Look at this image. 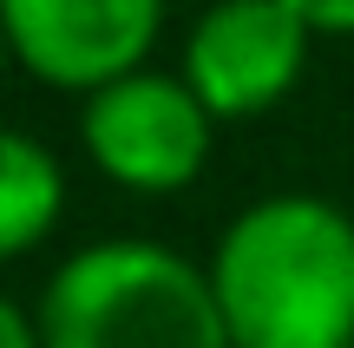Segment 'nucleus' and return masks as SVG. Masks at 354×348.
<instances>
[{
    "instance_id": "obj_1",
    "label": "nucleus",
    "mask_w": 354,
    "mask_h": 348,
    "mask_svg": "<svg viewBox=\"0 0 354 348\" xmlns=\"http://www.w3.org/2000/svg\"><path fill=\"white\" fill-rule=\"evenodd\" d=\"M236 348H354V217L282 191L236 210L210 257Z\"/></svg>"
},
{
    "instance_id": "obj_2",
    "label": "nucleus",
    "mask_w": 354,
    "mask_h": 348,
    "mask_svg": "<svg viewBox=\"0 0 354 348\" xmlns=\"http://www.w3.org/2000/svg\"><path fill=\"white\" fill-rule=\"evenodd\" d=\"M33 322L46 348H236L210 270L145 237L73 250L39 289Z\"/></svg>"
},
{
    "instance_id": "obj_3",
    "label": "nucleus",
    "mask_w": 354,
    "mask_h": 348,
    "mask_svg": "<svg viewBox=\"0 0 354 348\" xmlns=\"http://www.w3.org/2000/svg\"><path fill=\"white\" fill-rule=\"evenodd\" d=\"M79 138H86L92 165L105 171L112 184L138 197H177L197 184V171L210 165V138H216V118L210 105L190 92L184 73H138L112 79L86 99L79 112Z\"/></svg>"
},
{
    "instance_id": "obj_4",
    "label": "nucleus",
    "mask_w": 354,
    "mask_h": 348,
    "mask_svg": "<svg viewBox=\"0 0 354 348\" xmlns=\"http://www.w3.org/2000/svg\"><path fill=\"white\" fill-rule=\"evenodd\" d=\"M308 33L289 0H216L184 39V79L210 118H256L295 92Z\"/></svg>"
},
{
    "instance_id": "obj_5",
    "label": "nucleus",
    "mask_w": 354,
    "mask_h": 348,
    "mask_svg": "<svg viewBox=\"0 0 354 348\" xmlns=\"http://www.w3.org/2000/svg\"><path fill=\"white\" fill-rule=\"evenodd\" d=\"M0 13L26 73L86 99L138 73L165 26V0H0Z\"/></svg>"
},
{
    "instance_id": "obj_6",
    "label": "nucleus",
    "mask_w": 354,
    "mask_h": 348,
    "mask_svg": "<svg viewBox=\"0 0 354 348\" xmlns=\"http://www.w3.org/2000/svg\"><path fill=\"white\" fill-rule=\"evenodd\" d=\"M66 210V171L33 131H7L0 145V250L26 257L46 244V230Z\"/></svg>"
},
{
    "instance_id": "obj_7",
    "label": "nucleus",
    "mask_w": 354,
    "mask_h": 348,
    "mask_svg": "<svg viewBox=\"0 0 354 348\" xmlns=\"http://www.w3.org/2000/svg\"><path fill=\"white\" fill-rule=\"evenodd\" d=\"M315 33H354V0H289Z\"/></svg>"
},
{
    "instance_id": "obj_8",
    "label": "nucleus",
    "mask_w": 354,
    "mask_h": 348,
    "mask_svg": "<svg viewBox=\"0 0 354 348\" xmlns=\"http://www.w3.org/2000/svg\"><path fill=\"white\" fill-rule=\"evenodd\" d=\"M0 348H46V342H39L33 309H20V302H7V309H0Z\"/></svg>"
}]
</instances>
